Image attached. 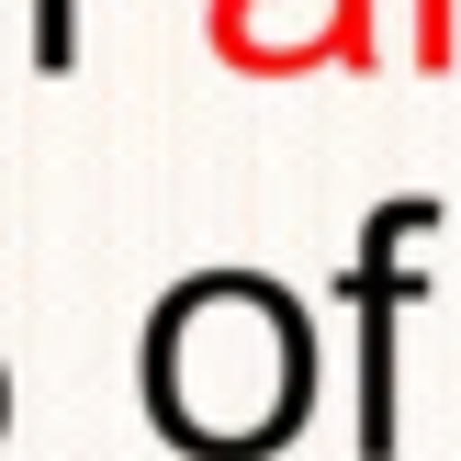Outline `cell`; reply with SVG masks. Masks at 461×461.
Masks as SVG:
<instances>
[{
	"label": "cell",
	"instance_id": "6da1fadb",
	"mask_svg": "<svg viewBox=\"0 0 461 461\" xmlns=\"http://www.w3.org/2000/svg\"><path fill=\"white\" fill-rule=\"evenodd\" d=\"M147 405L192 461H270L315 405V315L259 270H203L147 327Z\"/></svg>",
	"mask_w": 461,
	"mask_h": 461
},
{
	"label": "cell",
	"instance_id": "7a4b0ae2",
	"mask_svg": "<svg viewBox=\"0 0 461 461\" xmlns=\"http://www.w3.org/2000/svg\"><path fill=\"white\" fill-rule=\"evenodd\" d=\"M439 237V203L405 192V203H372V225H360V259H349V315H360V461H394L405 450V360H394V315L405 293H417V259L405 248Z\"/></svg>",
	"mask_w": 461,
	"mask_h": 461
},
{
	"label": "cell",
	"instance_id": "3957f363",
	"mask_svg": "<svg viewBox=\"0 0 461 461\" xmlns=\"http://www.w3.org/2000/svg\"><path fill=\"white\" fill-rule=\"evenodd\" d=\"M23 12H34V57H45V68L79 57V0H23Z\"/></svg>",
	"mask_w": 461,
	"mask_h": 461
},
{
	"label": "cell",
	"instance_id": "277c9868",
	"mask_svg": "<svg viewBox=\"0 0 461 461\" xmlns=\"http://www.w3.org/2000/svg\"><path fill=\"white\" fill-rule=\"evenodd\" d=\"M0 417H12V383H0Z\"/></svg>",
	"mask_w": 461,
	"mask_h": 461
}]
</instances>
